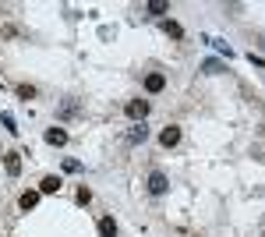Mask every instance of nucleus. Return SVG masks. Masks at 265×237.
Listing matches in <instances>:
<instances>
[{"instance_id":"obj_1","label":"nucleus","mask_w":265,"mask_h":237,"mask_svg":"<svg viewBox=\"0 0 265 237\" xmlns=\"http://www.w3.org/2000/svg\"><path fill=\"white\" fill-rule=\"evenodd\" d=\"M124 110H128L131 121H145V117H149V99H131Z\"/></svg>"},{"instance_id":"obj_2","label":"nucleus","mask_w":265,"mask_h":237,"mask_svg":"<svg viewBox=\"0 0 265 237\" xmlns=\"http://www.w3.org/2000/svg\"><path fill=\"white\" fill-rule=\"evenodd\" d=\"M166 188H170V181H166V173H159V170H152V173H149V191H152V195H166Z\"/></svg>"},{"instance_id":"obj_3","label":"nucleus","mask_w":265,"mask_h":237,"mask_svg":"<svg viewBox=\"0 0 265 237\" xmlns=\"http://www.w3.org/2000/svg\"><path fill=\"white\" fill-rule=\"evenodd\" d=\"M177 142H181V128H173V124H170V128H163V131H159V145H163V149H173Z\"/></svg>"},{"instance_id":"obj_4","label":"nucleus","mask_w":265,"mask_h":237,"mask_svg":"<svg viewBox=\"0 0 265 237\" xmlns=\"http://www.w3.org/2000/svg\"><path fill=\"white\" fill-rule=\"evenodd\" d=\"M61 188H64V181H61L57 173H50V177H43V181H39V195H57Z\"/></svg>"},{"instance_id":"obj_5","label":"nucleus","mask_w":265,"mask_h":237,"mask_svg":"<svg viewBox=\"0 0 265 237\" xmlns=\"http://www.w3.org/2000/svg\"><path fill=\"white\" fill-rule=\"evenodd\" d=\"M4 170L11 177H18L21 173V153H4Z\"/></svg>"},{"instance_id":"obj_6","label":"nucleus","mask_w":265,"mask_h":237,"mask_svg":"<svg viewBox=\"0 0 265 237\" xmlns=\"http://www.w3.org/2000/svg\"><path fill=\"white\" fill-rule=\"evenodd\" d=\"M149 138V128L145 124H134L131 131H128V145H138V142H145Z\"/></svg>"},{"instance_id":"obj_7","label":"nucleus","mask_w":265,"mask_h":237,"mask_svg":"<svg viewBox=\"0 0 265 237\" xmlns=\"http://www.w3.org/2000/svg\"><path fill=\"white\" fill-rule=\"evenodd\" d=\"M99 237H117V223H113V216H103V220H99Z\"/></svg>"},{"instance_id":"obj_8","label":"nucleus","mask_w":265,"mask_h":237,"mask_svg":"<svg viewBox=\"0 0 265 237\" xmlns=\"http://www.w3.org/2000/svg\"><path fill=\"white\" fill-rule=\"evenodd\" d=\"M145 88L156 96V92H163V88H166V78H163V75H149V78H145Z\"/></svg>"},{"instance_id":"obj_9","label":"nucleus","mask_w":265,"mask_h":237,"mask_svg":"<svg viewBox=\"0 0 265 237\" xmlns=\"http://www.w3.org/2000/svg\"><path fill=\"white\" fill-rule=\"evenodd\" d=\"M36 202H39V191H21V198H18V205L28 213V209H36Z\"/></svg>"},{"instance_id":"obj_10","label":"nucleus","mask_w":265,"mask_h":237,"mask_svg":"<svg viewBox=\"0 0 265 237\" xmlns=\"http://www.w3.org/2000/svg\"><path fill=\"white\" fill-rule=\"evenodd\" d=\"M46 142H50V145H64L67 131H64V128H50V131H46Z\"/></svg>"},{"instance_id":"obj_11","label":"nucleus","mask_w":265,"mask_h":237,"mask_svg":"<svg viewBox=\"0 0 265 237\" xmlns=\"http://www.w3.org/2000/svg\"><path fill=\"white\" fill-rule=\"evenodd\" d=\"M163 32H166V36H173V39H181V36H184V28H181L177 21H170V18L163 21Z\"/></svg>"},{"instance_id":"obj_12","label":"nucleus","mask_w":265,"mask_h":237,"mask_svg":"<svg viewBox=\"0 0 265 237\" xmlns=\"http://www.w3.org/2000/svg\"><path fill=\"white\" fill-rule=\"evenodd\" d=\"M201 71H205V75H219V71H223V64H219V61H205V64H201Z\"/></svg>"},{"instance_id":"obj_13","label":"nucleus","mask_w":265,"mask_h":237,"mask_svg":"<svg viewBox=\"0 0 265 237\" xmlns=\"http://www.w3.org/2000/svg\"><path fill=\"white\" fill-rule=\"evenodd\" d=\"M18 99H25V103L36 99V88H32V85H18Z\"/></svg>"},{"instance_id":"obj_14","label":"nucleus","mask_w":265,"mask_h":237,"mask_svg":"<svg viewBox=\"0 0 265 237\" xmlns=\"http://www.w3.org/2000/svg\"><path fill=\"white\" fill-rule=\"evenodd\" d=\"M0 121H4V128H7L11 135H18V121H14L11 113H0Z\"/></svg>"},{"instance_id":"obj_15","label":"nucleus","mask_w":265,"mask_h":237,"mask_svg":"<svg viewBox=\"0 0 265 237\" xmlns=\"http://www.w3.org/2000/svg\"><path fill=\"white\" fill-rule=\"evenodd\" d=\"M74 202H78V205H89V202H92V191H89V188H78Z\"/></svg>"},{"instance_id":"obj_16","label":"nucleus","mask_w":265,"mask_h":237,"mask_svg":"<svg viewBox=\"0 0 265 237\" xmlns=\"http://www.w3.org/2000/svg\"><path fill=\"white\" fill-rule=\"evenodd\" d=\"M145 11H149V14H166V11H170V4H159V0H156V4H149Z\"/></svg>"},{"instance_id":"obj_17","label":"nucleus","mask_w":265,"mask_h":237,"mask_svg":"<svg viewBox=\"0 0 265 237\" xmlns=\"http://www.w3.org/2000/svg\"><path fill=\"white\" fill-rule=\"evenodd\" d=\"M209 43H212V46H216V50H219V53H226V61H230V57H233V50H230V46H226V43H223V39H209Z\"/></svg>"},{"instance_id":"obj_18","label":"nucleus","mask_w":265,"mask_h":237,"mask_svg":"<svg viewBox=\"0 0 265 237\" xmlns=\"http://www.w3.org/2000/svg\"><path fill=\"white\" fill-rule=\"evenodd\" d=\"M64 170H67V173H78V170H81V163H78V159H64Z\"/></svg>"},{"instance_id":"obj_19","label":"nucleus","mask_w":265,"mask_h":237,"mask_svg":"<svg viewBox=\"0 0 265 237\" xmlns=\"http://www.w3.org/2000/svg\"><path fill=\"white\" fill-rule=\"evenodd\" d=\"M262 237H265V234H262Z\"/></svg>"}]
</instances>
